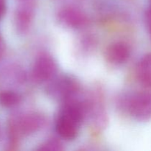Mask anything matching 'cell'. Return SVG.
<instances>
[{
    "label": "cell",
    "instance_id": "cell-2",
    "mask_svg": "<svg viewBox=\"0 0 151 151\" xmlns=\"http://www.w3.org/2000/svg\"><path fill=\"white\" fill-rule=\"evenodd\" d=\"M125 109L132 117L145 122L151 119V92L136 93L127 97L124 104Z\"/></svg>",
    "mask_w": 151,
    "mask_h": 151
},
{
    "label": "cell",
    "instance_id": "cell-9",
    "mask_svg": "<svg viewBox=\"0 0 151 151\" xmlns=\"http://www.w3.org/2000/svg\"><path fill=\"white\" fill-rule=\"evenodd\" d=\"M21 103V96L10 90L0 91V105L4 108H13Z\"/></svg>",
    "mask_w": 151,
    "mask_h": 151
},
{
    "label": "cell",
    "instance_id": "cell-8",
    "mask_svg": "<svg viewBox=\"0 0 151 151\" xmlns=\"http://www.w3.org/2000/svg\"><path fill=\"white\" fill-rule=\"evenodd\" d=\"M79 125L67 118L58 115L55 123V131L60 138L65 140H74L78 134Z\"/></svg>",
    "mask_w": 151,
    "mask_h": 151
},
{
    "label": "cell",
    "instance_id": "cell-11",
    "mask_svg": "<svg viewBox=\"0 0 151 151\" xmlns=\"http://www.w3.org/2000/svg\"><path fill=\"white\" fill-rule=\"evenodd\" d=\"M38 150L48 151H61L64 150L63 144L57 139H50L47 140L45 142L41 144L38 148Z\"/></svg>",
    "mask_w": 151,
    "mask_h": 151
},
{
    "label": "cell",
    "instance_id": "cell-14",
    "mask_svg": "<svg viewBox=\"0 0 151 151\" xmlns=\"http://www.w3.org/2000/svg\"><path fill=\"white\" fill-rule=\"evenodd\" d=\"M6 10V0H0V19L4 16Z\"/></svg>",
    "mask_w": 151,
    "mask_h": 151
},
{
    "label": "cell",
    "instance_id": "cell-4",
    "mask_svg": "<svg viewBox=\"0 0 151 151\" xmlns=\"http://www.w3.org/2000/svg\"><path fill=\"white\" fill-rule=\"evenodd\" d=\"M58 66L52 56L47 53L39 55L35 59L32 69V78L36 83L50 81L57 72Z\"/></svg>",
    "mask_w": 151,
    "mask_h": 151
},
{
    "label": "cell",
    "instance_id": "cell-15",
    "mask_svg": "<svg viewBox=\"0 0 151 151\" xmlns=\"http://www.w3.org/2000/svg\"><path fill=\"white\" fill-rule=\"evenodd\" d=\"M4 51V43H3L2 38H1V35H0V57H1V55H3Z\"/></svg>",
    "mask_w": 151,
    "mask_h": 151
},
{
    "label": "cell",
    "instance_id": "cell-3",
    "mask_svg": "<svg viewBox=\"0 0 151 151\" xmlns=\"http://www.w3.org/2000/svg\"><path fill=\"white\" fill-rule=\"evenodd\" d=\"M79 91V84L74 78L68 75L61 76L52 82L47 88V92L55 98L64 102L73 100Z\"/></svg>",
    "mask_w": 151,
    "mask_h": 151
},
{
    "label": "cell",
    "instance_id": "cell-12",
    "mask_svg": "<svg viewBox=\"0 0 151 151\" xmlns=\"http://www.w3.org/2000/svg\"><path fill=\"white\" fill-rule=\"evenodd\" d=\"M139 64L151 69V52L147 53L143 56L142 58L139 62Z\"/></svg>",
    "mask_w": 151,
    "mask_h": 151
},
{
    "label": "cell",
    "instance_id": "cell-16",
    "mask_svg": "<svg viewBox=\"0 0 151 151\" xmlns=\"http://www.w3.org/2000/svg\"><path fill=\"white\" fill-rule=\"evenodd\" d=\"M20 1H23L24 2H31V0H20Z\"/></svg>",
    "mask_w": 151,
    "mask_h": 151
},
{
    "label": "cell",
    "instance_id": "cell-7",
    "mask_svg": "<svg viewBox=\"0 0 151 151\" xmlns=\"http://www.w3.org/2000/svg\"><path fill=\"white\" fill-rule=\"evenodd\" d=\"M130 55L131 50L128 44L120 41L112 43L106 50V59L112 64H122L129 59Z\"/></svg>",
    "mask_w": 151,
    "mask_h": 151
},
{
    "label": "cell",
    "instance_id": "cell-17",
    "mask_svg": "<svg viewBox=\"0 0 151 151\" xmlns=\"http://www.w3.org/2000/svg\"><path fill=\"white\" fill-rule=\"evenodd\" d=\"M0 137H1V127H0Z\"/></svg>",
    "mask_w": 151,
    "mask_h": 151
},
{
    "label": "cell",
    "instance_id": "cell-1",
    "mask_svg": "<svg viewBox=\"0 0 151 151\" xmlns=\"http://www.w3.org/2000/svg\"><path fill=\"white\" fill-rule=\"evenodd\" d=\"M45 123V116L37 112L10 118L7 125L8 150H16L21 137L38 132L44 126Z\"/></svg>",
    "mask_w": 151,
    "mask_h": 151
},
{
    "label": "cell",
    "instance_id": "cell-6",
    "mask_svg": "<svg viewBox=\"0 0 151 151\" xmlns=\"http://www.w3.org/2000/svg\"><path fill=\"white\" fill-rule=\"evenodd\" d=\"M33 20V8L31 2H25L16 10L14 16L15 27L18 33H27L30 29Z\"/></svg>",
    "mask_w": 151,
    "mask_h": 151
},
{
    "label": "cell",
    "instance_id": "cell-10",
    "mask_svg": "<svg viewBox=\"0 0 151 151\" xmlns=\"http://www.w3.org/2000/svg\"><path fill=\"white\" fill-rule=\"evenodd\" d=\"M137 78L143 87L151 88V69L138 63L137 66Z\"/></svg>",
    "mask_w": 151,
    "mask_h": 151
},
{
    "label": "cell",
    "instance_id": "cell-5",
    "mask_svg": "<svg viewBox=\"0 0 151 151\" xmlns=\"http://www.w3.org/2000/svg\"><path fill=\"white\" fill-rule=\"evenodd\" d=\"M57 17L60 24L72 29L82 28L88 23L86 15L79 9L71 6L60 9Z\"/></svg>",
    "mask_w": 151,
    "mask_h": 151
},
{
    "label": "cell",
    "instance_id": "cell-13",
    "mask_svg": "<svg viewBox=\"0 0 151 151\" xmlns=\"http://www.w3.org/2000/svg\"><path fill=\"white\" fill-rule=\"evenodd\" d=\"M145 22L147 24V30L151 38V6L147 10L145 13Z\"/></svg>",
    "mask_w": 151,
    "mask_h": 151
}]
</instances>
